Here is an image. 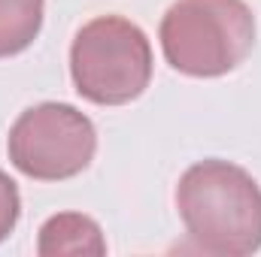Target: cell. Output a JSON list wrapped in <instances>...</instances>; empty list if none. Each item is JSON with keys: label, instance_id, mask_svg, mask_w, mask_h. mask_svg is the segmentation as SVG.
Listing matches in <instances>:
<instances>
[{"label": "cell", "instance_id": "obj_4", "mask_svg": "<svg viewBox=\"0 0 261 257\" xmlns=\"http://www.w3.org/2000/svg\"><path fill=\"white\" fill-rule=\"evenodd\" d=\"M6 151L12 167L37 182H64L88 170L97 151V130L70 103L24 109L9 127Z\"/></svg>", "mask_w": 261, "mask_h": 257}, {"label": "cell", "instance_id": "obj_5", "mask_svg": "<svg viewBox=\"0 0 261 257\" xmlns=\"http://www.w3.org/2000/svg\"><path fill=\"white\" fill-rule=\"evenodd\" d=\"M40 257H103L107 239L94 218L82 212H61L52 215L37 236Z\"/></svg>", "mask_w": 261, "mask_h": 257}, {"label": "cell", "instance_id": "obj_3", "mask_svg": "<svg viewBox=\"0 0 261 257\" xmlns=\"http://www.w3.org/2000/svg\"><path fill=\"white\" fill-rule=\"evenodd\" d=\"M70 76L82 100L125 106L152 82L149 37L122 15H97L73 37Z\"/></svg>", "mask_w": 261, "mask_h": 257}, {"label": "cell", "instance_id": "obj_6", "mask_svg": "<svg viewBox=\"0 0 261 257\" xmlns=\"http://www.w3.org/2000/svg\"><path fill=\"white\" fill-rule=\"evenodd\" d=\"M46 0H0V58L24 52L43 27Z\"/></svg>", "mask_w": 261, "mask_h": 257}, {"label": "cell", "instance_id": "obj_1", "mask_svg": "<svg viewBox=\"0 0 261 257\" xmlns=\"http://www.w3.org/2000/svg\"><path fill=\"white\" fill-rule=\"evenodd\" d=\"M176 209L197 251L246 257L261 248V188L231 160H200L176 185Z\"/></svg>", "mask_w": 261, "mask_h": 257}, {"label": "cell", "instance_id": "obj_7", "mask_svg": "<svg viewBox=\"0 0 261 257\" xmlns=\"http://www.w3.org/2000/svg\"><path fill=\"white\" fill-rule=\"evenodd\" d=\"M21 215V197H18V185L0 170V242L15 230Z\"/></svg>", "mask_w": 261, "mask_h": 257}, {"label": "cell", "instance_id": "obj_2", "mask_svg": "<svg viewBox=\"0 0 261 257\" xmlns=\"http://www.w3.org/2000/svg\"><path fill=\"white\" fill-rule=\"evenodd\" d=\"M158 37L176 73L216 79L252 55L255 15L246 0H176L164 12Z\"/></svg>", "mask_w": 261, "mask_h": 257}]
</instances>
